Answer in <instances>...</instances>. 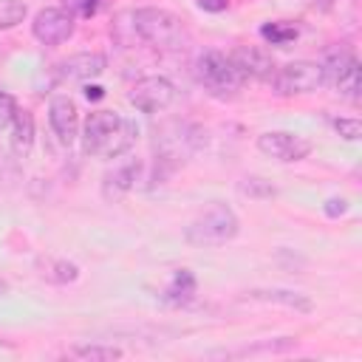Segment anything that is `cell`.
Returning <instances> with one entry per match:
<instances>
[{"mask_svg": "<svg viewBox=\"0 0 362 362\" xmlns=\"http://www.w3.org/2000/svg\"><path fill=\"white\" fill-rule=\"evenodd\" d=\"M136 124L116 110H96L85 119L82 150L99 158H119L136 144Z\"/></svg>", "mask_w": 362, "mask_h": 362, "instance_id": "6da1fadb", "label": "cell"}, {"mask_svg": "<svg viewBox=\"0 0 362 362\" xmlns=\"http://www.w3.org/2000/svg\"><path fill=\"white\" fill-rule=\"evenodd\" d=\"M331 127H334L342 139H348V141H356V139L362 136L359 119H345V116H339V119H331Z\"/></svg>", "mask_w": 362, "mask_h": 362, "instance_id": "44dd1931", "label": "cell"}, {"mask_svg": "<svg viewBox=\"0 0 362 362\" xmlns=\"http://www.w3.org/2000/svg\"><path fill=\"white\" fill-rule=\"evenodd\" d=\"M195 288H198L195 274L189 269H175L173 277H170V283H167V288H164V303H170V305H187L195 297Z\"/></svg>", "mask_w": 362, "mask_h": 362, "instance_id": "9a60e30c", "label": "cell"}, {"mask_svg": "<svg viewBox=\"0 0 362 362\" xmlns=\"http://www.w3.org/2000/svg\"><path fill=\"white\" fill-rule=\"evenodd\" d=\"M272 90L277 96H300V93H314L317 88L325 85L322 65L311 59H294L272 74Z\"/></svg>", "mask_w": 362, "mask_h": 362, "instance_id": "8992f818", "label": "cell"}, {"mask_svg": "<svg viewBox=\"0 0 362 362\" xmlns=\"http://www.w3.org/2000/svg\"><path fill=\"white\" fill-rule=\"evenodd\" d=\"M42 277L51 280V283H74L79 277V266L71 263V260H45L42 266Z\"/></svg>", "mask_w": 362, "mask_h": 362, "instance_id": "ac0fdd59", "label": "cell"}, {"mask_svg": "<svg viewBox=\"0 0 362 362\" xmlns=\"http://www.w3.org/2000/svg\"><path fill=\"white\" fill-rule=\"evenodd\" d=\"M62 8L74 17H93L99 8V0H62Z\"/></svg>", "mask_w": 362, "mask_h": 362, "instance_id": "7402d4cb", "label": "cell"}, {"mask_svg": "<svg viewBox=\"0 0 362 362\" xmlns=\"http://www.w3.org/2000/svg\"><path fill=\"white\" fill-rule=\"evenodd\" d=\"M195 3H198V8H204L209 14H221L229 8V0H195Z\"/></svg>", "mask_w": 362, "mask_h": 362, "instance_id": "484cf974", "label": "cell"}, {"mask_svg": "<svg viewBox=\"0 0 362 362\" xmlns=\"http://www.w3.org/2000/svg\"><path fill=\"white\" fill-rule=\"evenodd\" d=\"M139 173H141V164L139 161H127V164H119L113 173L105 175V198H122L124 192H130L139 181Z\"/></svg>", "mask_w": 362, "mask_h": 362, "instance_id": "4fadbf2b", "label": "cell"}, {"mask_svg": "<svg viewBox=\"0 0 362 362\" xmlns=\"http://www.w3.org/2000/svg\"><path fill=\"white\" fill-rule=\"evenodd\" d=\"M195 79H198V85H201L209 96H215V99H232V96H238V90H240L243 82H246V79L238 74V68H235V62L229 59V54L215 51V48L204 51V54L195 59Z\"/></svg>", "mask_w": 362, "mask_h": 362, "instance_id": "3957f363", "label": "cell"}, {"mask_svg": "<svg viewBox=\"0 0 362 362\" xmlns=\"http://www.w3.org/2000/svg\"><path fill=\"white\" fill-rule=\"evenodd\" d=\"M76 359H90V362H110V359H122V351L113 345H74L68 351Z\"/></svg>", "mask_w": 362, "mask_h": 362, "instance_id": "d6986e66", "label": "cell"}, {"mask_svg": "<svg viewBox=\"0 0 362 362\" xmlns=\"http://www.w3.org/2000/svg\"><path fill=\"white\" fill-rule=\"evenodd\" d=\"M11 147L17 156H28L34 144V116L25 107H17L11 116Z\"/></svg>", "mask_w": 362, "mask_h": 362, "instance_id": "5bb4252c", "label": "cell"}, {"mask_svg": "<svg viewBox=\"0 0 362 362\" xmlns=\"http://www.w3.org/2000/svg\"><path fill=\"white\" fill-rule=\"evenodd\" d=\"M127 99H130V105L139 107L141 113H158V110H164V107L173 105V99H175V85H173L167 76H144V79H139V82L130 88Z\"/></svg>", "mask_w": 362, "mask_h": 362, "instance_id": "52a82bcc", "label": "cell"}, {"mask_svg": "<svg viewBox=\"0 0 362 362\" xmlns=\"http://www.w3.org/2000/svg\"><path fill=\"white\" fill-rule=\"evenodd\" d=\"M14 110H17V102L0 88V130L3 127H8L11 124V116H14Z\"/></svg>", "mask_w": 362, "mask_h": 362, "instance_id": "cb8c5ba5", "label": "cell"}, {"mask_svg": "<svg viewBox=\"0 0 362 362\" xmlns=\"http://www.w3.org/2000/svg\"><path fill=\"white\" fill-rule=\"evenodd\" d=\"M85 96H88V99H102L105 90H102L99 85H85Z\"/></svg>", "mask_w": 362, "mask_h": 362, "instance_id": "4316f807", "label": "cell"}, {"mask_svg": "<svg viewBox=\"0 0 362 362\" xmlns=\"http://www.w3.org/2000/svg\"><path fill=\"white\" fill-rule=\"evenodd\" d=\"M240 192H246L252 198H272L274 195V187H269L263 178H243Z\"/></svg>", "mask_w": 362, "mask_h": 362, "instance_id": "603a6c76", "label": "cell"}, {"mask_svg": "<svg viewBox=\"0 0 362 362\" xmlns=\"http://www.w3.org/2000/svg\"><path fill=\"white\" fill-rule=\"evenodd\" d=\"M25 14H28V6L23 0H0V31L20 25Z\"/></svg>", "mask_w": 362, "mask_h": 362, "instance_id": "ffe728a7", "label": "cell"}, {"mask_svg": "<svg viewBox=\"0 0 362 362\" xmlns=\"http://www.w3.org/2000/svg\"><path fill=\"white\" fill-rule=\"evenodd\" d=\"M252 300H266V303H280L288 305L294 311H311V300L300 291H288V288H252L249 291Z\"/></svg>", "mask_w": 362, "mask_h": 362, "instance_id": "2e32d148", "label": "cell"}, {"mask_svg": "<svg viewBox=\"0 0 362 362\" xmlns=\"http://www.w3.org/2000/svg\"><path fill=\"white\" fill-rule=\"evenodd\" d=\"M322 209H325V215H328V218H339V215H345V209H348V204H345L342 198H328Z\"/></svg>", "mask_w": 362, "mask_h": 362, "instance_id": "d4e9b609", "label": "cell"}, {"mask_svg": "<svg viewBox=\"0 0 362 362\" xmlns=\"http://www.w3.org/2000/svg\"><path fill=\"white\" fill-rule=\"evenodd\" d=\"M229 59L235 62V68H238V74H240L243 79L269 82L272 74L277 71L274 57H272L266 48H260V45H240V48H235V51L229 54Z\"/></svg>", "mask_w": 362, "mask_h": 362, "instance_id": "30bf717a", "label": "cell"}, {"mask_svg": "<svg viewBox=\"0 0 362 362\" xmlns=\"http://www.w3.org/2000/svg\"><path fill=\"white\" fill-rule=\"evenodd\" d=\"M48 122H51V130H54L59 144H65V147L74 144V139L79 133V110H76L74 99L54 96L48 105Z\"/></svg>", "mask_w": 362, "mask_h": 362, "instance_id": "8fae6325", "label": "cell"}, {"mask_svg": "<svg viewBox=\"0 0 362 362\" xmlns=\"http://www.w3.org/2000/svg\"><path fill=\"white\" fill-rule=\"evenodd\" d=\"M133 31L153 48H164V51H178L189 40L184 20L178 14L167 8H153V6L133 11Z\"/></svg>", "mask_w": 362, "mask_h": 362, "instance_id": "7a4b0ae2", "label": "cell"}, {"mask_svg": "<svg viewBox=\"0 0 362 362\" xmlns=\"http://www.w3.org/2000/svg\"><path fill=\"white\" fill-rule=\"evenodd\" d=\"M260 37L269 42V45H280L286 48L288 42H294L300 37V28L294 23H286V20H277V23H266L260 28Z\"/></svg>", "mask_w": 362, "mask_h": 362, "instance_id": "e0dca14e", "label": "cell"}, {"mask_svg": "<svg viewBox=\"0 0 362 362\" xmlns=\"http://www.w3.org/2000/svg\"><path fill=\"white\" fill-rule=\"evenodd\" d=\"M257 150L274 161L291 164V161H303L311 153V141H305L303 136L288 133V130H269V133L257 136Z\"/></svg>", "mask_w": 362, "mask_h": 362, "instance_id": "ba28073f", "label": "cell"}, {"mask_svg": "<svg viewBox=\"0 0 362 362\" xmlns=\"http://www.w3.org/2000/svg\"><path fill=\"white\" fill-rule=\"evenodd\" d=\"M322 65V76H325V85H331L342 99L348 102H359V88H362V68H359V59L354 51L348 48H331L325 54V59L320 62Z\"/></svg>", "mask_w": 362, "mask_h": 362, "instance_id": "5b68a950", "label": "cell"}, {"mask_svg": "<svg viewBox=\"0 0 362 362\" xmlns=\"http://www.w3.org/2000/svg\"><path fill=\"white\" fill-rule=\"evenodd\" d=\"M74 28H76L74 14H68L65 8H54V6L40 8L31 23V34L42 45H62L65 40L74 37Z\"/></svg>", "mask_w": 362, "mask_h": 362, "instance_id": "9c48e42d", "label": "cell"}, {"mask_svg": "<svg viewBox=\"0 0 362 362\" xmlns=\"http://www.w3.org/2000/svg\"><path fill=\"white\" fill-rule=\"evenodd\" d=\"M105 68H107L105 54L82 51V54H74V57H68V59L59 62V76L76 79V82H88V79H96Z\"/></svg>", "mask_w": 362, "mask_h": 362, "instance_id": "7c38bea8", "label": "cell"}, {"mask_svg": "<svg viewBox=\"0 0 362 362\" xmlns=\"http://www.w3.org/2000/svg\"><path fill=\"white\" fill-rule=\"evenodd\" d=\"M6 291H8V286H6V283H3V280H0V297H3V294H6Z\"/></svg>", "mask_w": 362, "mask_h": 362, "instance_id": "83f0119b", "label": "cell"}, {"mask_svg": "<svg viewBox=\"0 0 362 362\" xmlns=\"http://www.w3.org/2000/svg\"><path fill=\"white\" fill-rule=\"evenodd\" d=\"M240 232V221L235 215L232 206L221 204V201H212L184 232V238L195 246H221V243H229L235 240Z\"/></svg>", "mask_w": 362, "mask_h": 362, "instance_id": "277c9868", "label": "cell"}]
</instances>
